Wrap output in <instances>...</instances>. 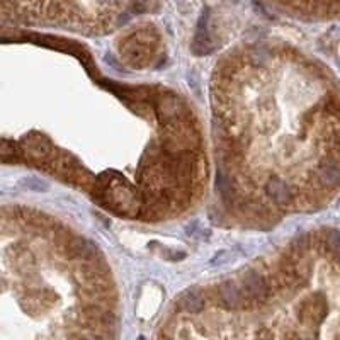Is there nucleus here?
Segmentation results:
<instances>
[{"instance_id":"f257e3e1","label":"nucleus","mask_w":340,"mask_h":340,"mask_svg":"<svg viewBox=\"0 0 340 340\" xmlns=\"http://www.w3.org/2000/svg\"><path fill=\"white\" fill-rule=\"evenodd\" d=\"M240 288H242L249 305L264 303L269 298V286H267V281L255 271L243 275L242 282H240Z\"/></svg>"},{"instance_id":"f03ea898","label":"nucleus","mask_w":340,"mask_h":340,"mask_svg":"<svg viewBox=\"0 0 340 340\" xmlns=\"http://www.w3.org/2000/svg\"><path fill=\"white\" fill-rule=\"evenodd\" d=\"M220 299L225 303L227 308H243V306H250L249 301H247L245 295H243L240 284H235V282H225V284L220 286Z\"/></svg>"},{"instance_id":"7ed1b4c3","label":"nucleus","mask_w":340,"mask_h":340,"mask_svg":"<svg viewBox=\"0 0 340 340\" xmlns=\"http://www.w3.org/2000/svg\"><path fill=\"white\" fill-rule=\"evenodd\" d=\"M24 148L29 153L33 159L36 160H45L49 157V152H51V145L46 138H43L41 135H29L26 139H24Z\"/></svg>"},{"instance_id":"20e7f679","label":"nucleus","mask_w":340,"mask_h":340,"mask_svg":"<svg viewBox=\"0 0 340 340\" xmlns=\"http://www.w3.org/2000/svg\"><path fill=\"white\" fill-rule=\"evenodd\" d=\"M266 189H267V194H269L277 204H288L291 201V196H293L291 189H289V185L286 184L284 181H281V179H271V181L267 182Z\"/></svg>"},{"instance_id":"39448f33","label":"nucleus","mask_w":340,"mask_h":340,"mask_svg":"<svg viewBox=\"0 0 340 340\" xmlns=\"http://www.w3.org/2000/svg\"><path fill=\"white\" fill-rule=\"evenodd\" d=\"M204 306V299L201 291L198 289H189L184 296H182V308L187 313H199Z\"/></svg>"},{"instance_id":"423d86ee","label":"nucleus","mask_w":340,"mask_h":340,"mask_svg":"<svg viewBox=\"0 0 340 340\" xmlns=\"http://www.w3.org/2000/svg\"><path fill=\"white\" fill-rule=\"evenodd\" d=\"M320 181L323 182L325 185H337L340 182V169L334 163L330 165H325L323 169L320 170Z\"/></svg>"},{"instance_id":"0eeeda50","label":"nucleus","mask_w":340,"mask_h":340,"mask_svg":"<svg viewBox=\"0 0 340 340\" xmlns=\"http://www.w3.org/2000/svg\"><path fill=\"white\" fill-rule=\"evenodd\" d=\"M17 155V146L9 139H0V159H12Z\"/></svg>"},{"instance_id":"6e6552de","label":"nucleus","mask_w":340,"mask_h":340,"mask_svg":"<svg viewBox=\"0 0 340 340\" xmlns=\"http://www.w3.org/2000/svg\"><path fill=\"white\" fill-rule=\"evenodd\" d=\"M328 243H330L332 249L340 255V233L339 231H330V235H328Z\"/></svg>"},{"instance_id":"1a4fd4ad","label":"nucleus","mask_w":340,"mask_h":340,"mask_svg":"<svg viewBox=\"0 0 340 340\" xmlns=\"http://www.w3.org/2000/svg\"><path fill=\"white\" fill-rule=\"evenodd\" d=\"M139 340H145V339H143V337H141V339H139Z\"/></svg>"}]
</instances>
